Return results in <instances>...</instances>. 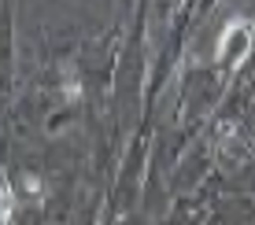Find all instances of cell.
<instances>
[{
	"label": "cell",
	"instance_id": "1",
	"mask_svg": "<svg viewBox=\"0 0 255 225\" xmlns=\"http://www.w3.org/2000/svg\"><path fill=\"white\" fill-rule=\"evenodd\" d=\"M248 41H252L248 22H244V19H233L230 26H226L222 41H218V59L226 56L230 63H241V59H244V48H248Z\"/></svg>",
	"mask_w": 255,
	"mask_h": 225
}]
</instances>
